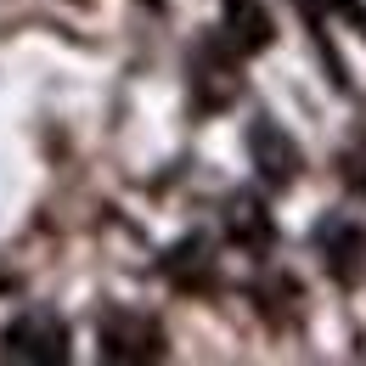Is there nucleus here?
Listing matches in <instances>:
<instances>
[{
	"label": "nucleus",
	"instance_id": "nucleus-6",
	"mask_svg": "<svg viewBox=\"0 0 366 366\" xmlns=\"http://www.w3.org/2000/svg\"><path fill=\"white\" fill-rule=\"evenodd\" d=\"M231 231H237L242 242H254V248H265V242H271V220L259 214V203H242V197L231 203Z\"/></svg>",
	"mask_w": 366,
	"mask_h": 366
},
{
	"label": "nucleus",
	"instance_id": "nucleus-2",
	"mask_svg": "<svg viewBox=\"0 0 366 366\" xmlns=\"http://www.w3.org/2000/svg\"><path fill=\"white\" fill-rule=\"evenodd\" d=\"M6 338H11V355H23V361H62L68 355V327L56 316H23Z\"/></svg>",
	"mask_w": 366,
	"mask_h": 366
},
{
	"label": "nucleus",
	"instance_id": "nucleus-3",
	"mask_svg": "<svg viewBox=\"0 0 366 366\" xmlns=\"http://www.w3.org/2000/svg\"><path fill=\"white\" fill-rule=\"evenodd\" d=\"M231 51H259L271 46V17L259 0H226V34H220Z\"/></svg>",
	"mask_w": 366,
	"mask_h": 366
},
{
	"label": "nucleus",
	"instance_id": "nucleus-4",
	"mask_svg": "<svg viewBox=\"0 0 366 366\" xmlns=\"http://www.w3.org/2000/svg\"><path fill=\"white\" fill-rule=\"evenodd\" d=\"M254 152H259V169H265V181L282 186V181H293V175H299V147L282 136L271 119H259V124H254Z\"/></svg>",
	"mask_w": 366,
	"mask_h": 366
},
{
	"label": "nucleus",
	"instance_id": "nucleus-1",
	"mask_svg": "<svg viewBox=\"0 0 366 366\" xmlns=\"http://www.w3.org/2000/svg\"><path fill=\"white\" fill-rule=\"evenodd\" d=\"M102 355L107 361H152V355H164V332H158L152 316L113 310L102 321Z\"/></svg>",
	"mask_w": 366,
	"mask_h": 366
},
{
	"label": "nucleus",
	"instance_id": "nucleus-5",
	"mask_svg": "<svg viewBox=\"0 0 366 366\" xmlns=\"http://www.w3.org/2000/svg\"><path fill=\"white\" fill-rule=\"evenodd\" d=\"M321 242H327V265L344 276V282L366 265V231H355L350 220H332V226L321 231Z\"/></svg>",
	"mask_w": 366,
	"mask_h": 366
}]
</instances>
